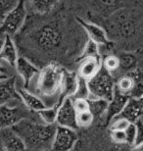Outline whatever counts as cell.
I'll return each instance as SVG.
<instances>
[{
	"label": "cell",
	"mask_w": 143,
	"mask_h": 151,
	"mask_svg": "<svg viewBox=\"0 0 143 151\" xmlns=\"http://www.w3.org/2000/svg\"><path fill=\"white\" fill-rule=\"evenodd\" d=\"M57 126L56 123H36L27 118L12 128L25 141L27 149L45 150L52 149Z\"/></svg>",
	"instance_id": "cell-1"
},
{
	"label": "cell",
	"mask_w": 143,
	"mask_h": 151,
	"mask_svg": "<svg viewBox=\"0 0 143 151\" xmlns=\"http://www.w3.org/2000/svg\"><path fill=\"white\" fill-rule=\"evenodd\" d=\"M141 25L142 18L136 11L130 9H118L109 16L107 32L109 37L129 40L138 35Z\"/></svg>",
	"instance_id": "cell-2"
},
{
	"label": "cell",
	"mask_w": 143,
	"mask_h": 151,
	"mask_svg": "<svg viewBox=\"0 0 143 151\" xmlns=\"http://www.w3.org/2000/svg\"><path fill=\"white\" fill-rule=\"evenodd\" d=\"M66 73L65 69L55 64H49L44 67L32 80L35 81L34 91L36 94L48 98L55 97L60 94L61 97L65 98L64 88Z\"/></svg>",
	"instance_id": "cell-3"
},
{
	"label": "cell",
	"mask_w": 143,
	"mask_h": 151,
	"mask_svg": "<svg viewBox=\"0 0 143 151\" xmlns=\"http://www.w3.org/2000/svg\"><path fill=\"white\" fill-rule=\"evenodd\" d=\"M117 81L112 73L103 67L88 80L90 96L89 98H102L110 101L114 96Z\"/></svg>",
	"instance_id": "cell-4"
},
{
	"label": "cell",
	"mask_w": 143,
	"mask_h": 151,
	"mask_svg": "<svg viewBox=\"0 0 143 151\" xmlns=\"http://www.w3.org/2000/svg\"><path fill=\"white\" fill-rule=\"evenodd\" d=\"M33 39L41 51L52 53L62 45L63 35L59 27L54 23H50L39 27L33 34Z\"/></svg>",
	"instance_id": "cell-5"
},
{
	"label": "cell",
	"mask_w": 143,
	"mask_h": 151,
	"mask_svg": "<svg viewBox=\"0 0 143 151\" xmlns=\"http://www.w3.org/2000/svg\"><path fill=\"white\" fill-rule=\"evenodd\" d=\"M27 18V2L20 0L13 9L2 16L1 32L13 35L22 29Z\"/></svg>",
	"instance_id": "cell-6"
},
{
	"label": "cell",
	"mask_w": 143,
	"mask_h": 151,
	"mask_svg": "<svg viewBox=\"0 0 143 151\" xmlns=\"http://www.w3.org/2000/svg\"><path fill=\"white\" fill-rule=\"evenodd\" d=\"M77 115L78 112L74 105V99L72 96H66L59 106L56 119L57 125L78 129Z\"/></svg>",
	"instance_id": "cell-7"
},
{
	"label": "cell",
	"mask_w": 143,
	"mask_h": 151,
	"mask_svg": "<svg viewBox=\"0 0 143 151\" xmlns=\"http://www.w3.org/2000/svg\"><path fill=\"white\" fill-rule=\"evenodd\" d=\"M77 129L68 127L57 126L55 137H54L52 149L57 151L72 150L78 139Z\"/></svg>",
	"instance_id": "cell-8"
},
{
	"label": "cell",
	"mask_w": 143,
	"mask_h": 151,
	"mask_svg": "<svg viewBox=\"0 0 143 151\" xmlns=\"http://www.w3.org/2000/svg\"><path fill=\"white\" fill-rule=\"evenodd\" d=\"M27 112L19 106L12 104H1L0 108V127L10 128L24 119H27Z\"/></svg>",
	"instance_id": "cell-9"
},
{
	"label": "cell",
	"mask_w": 143,
	"mask_h": 151,
	"mask_svg": "<svg viewBox=\"0 0 143 151\" xmlns=\"http://www.w3.org/2000/svg\"><path fill=\"white\" fill-rule=\"evenodd\" d=\"M0 145L2 151H22L27 149L25 141L12 127L1 129Z\"/></svg>",
	"instance_id": "cell-10"
},
{
	"label": "cell",
	"mask_w": 143,
	"mask_h": 151,
	"mask_svg": "<svg viewBox=\"0 0 143 151\" xmlns=\"http://www.w3.org/2000/svg\"><path fill=\"white\" fill-rule=\"evenodd\" d=\"M77 21L81 28L84 29V32H86L88 38L92 39L100 46H110L113 43V41L109 37L107 31L104 28H102L95 23L86 22L81 19H78Z\"/></svg>",
	"instance_id": "cell-11"
},
{
	"label": "cell",
	"mask_w": 143,
	"mask_h": 151,
	"mask_svg": "<svg viewBox=\"0 0 143 151\" xmlns=\"http://www.w3.org/2000/svg\"><path fill=\"white\" fill-rule=\"evenodd\" d=\"M129 99L130 95L123 93L118 88H116L113 98L109 101L107 114H106V123L109 124L112 119H114L115 117L119 116L123 112L124 108L126 107V105L129 101Z\"/></svg>",
	"instance_id": "cell-12"
},
{
	"label": "cell",
	"mask_w": 143,
	"mask_h": 151,
	"mask_svg": "<svg viewBox=\"0 0 143 151\" xmlns=\"http://www.w3.org/2000/svg\"><path fill=\"white\" fill-rule=\"evenodd\" d=\"M16 71L18 75L22 78L24 86L28 87L29 86L30 81H32L36 75L39 73V69L30 62L29 59L25 58V57H19L16 64Z\"/></svg>",
	"instance_id": "cell-13"
},
{
	"label": "cell",
	"mask_w": 143,
	"mask_h": 151,
	"mask_svg": "<svg viewBox=\"0 0 143 151\" xmlns=\"http://www.w3.org/2000/svg\"><path fill=\"white\" fill-rule=\"evenodd\" d=\"M0 56L1 60L13 67H16L18 61V52L15 45L12 35L2 34V42H1V50H0Z\"/></svg>",
	"instance_id": "cell-14"
},
{
	"label": "cell",
	"mask_w": 143,
	"mask_h": 151,
	"mask_svg": "<svg viewBox=\"0 0 143 151\" xmlns=\"http://www.w3.org/2000/svg\"><path fill=\"white\" fill-rule=\"evenodd\" d=\"M27 87H18V92L22 99V103L25 104V106L33 112H38L44 108L47 107V104L43 101V99L29 89H26Z\"/></svg>",
	"instance_id": "cell-15"
},
{
	"label": "cell",
	"mask_w": 143,
	"mask_h": 151,
	"mask_svg": "<svg viewBox=\"0 0 143 151\" xmlns=\"http://www.w3.org/2000/svg\"><path fill=\"white\" fill-rule=\"evenodd\" d=\"M1 104H11L16 99L22 100L16 87V81L14 77L1 80Z\"/></svg>",
	"instance_id": "cell-16"
},
{
	"label": "cell",
	"mask_w": 143,
	"mask_h": 151,
	"mask_svg": "<svg viewBox=\"0 0 143 151\" xmlns=\"http://www.w3.org/2000/svg\"><path fill=\"white\" fill-rule=\"evenodd\" d=\"M141 99H136L130 97L129 101L127 102L126 107L124 108L123 112L119 116H121L129 120L130 123H135L139 120L143 115V104Z\"/></svg>",
	"instance_id": "cell-17"
},
{
	"label": "cell",
	"mask_w": 143,
	"mask_h": 151,
	"mask_svg": "<svg viewBox=\"0 0 143 151\" xmlns=\"http://www.w3.org/2000/svg\"><path fill=\"white\" fill-rule=\"evenodd\" d=\"M102 67V58L98 57H89L80 62L78 66V75L89 80L95 75Z\"/></svg>",
	"instance_id": "cell-18"
},
{
	"label": "cell",
	"mask_w": 143,
	"mask_h": 151,
	"mask_svg": "<svg viewBox=\"0 0 143 151\" xmlns=\"http://www.w3.org/2000/svg\"><path fill=\"white\" fill-rule=\"evenodd\" d=\"M118 56L120 58V69H119L118 72H120L123 75L132 73L135 69L138 68L137 58H136L134 54L129 52H121Z\"/></svg>",
	"instance_id": "cell-19"
},
{
	"label": "cell",
	"mask_w": 143,
	"mask_h": 151,
	"mask_svg": "<svg viewBox=\"0 0 143 151\" xmlns=\"http://www.w3.org/2000/svg\"><path fill=\"white\" fill-rule=\"evenodd\" d=\"M28 2L34 13L44 15L55 7L58 0H28Z\"/></svg>",
	"instance_id": "cell-20"
},
{
	"label": "cell",
	"mask_w": 143,
	"mask_h": 151,
	"mask_svg": "<svg viewBox=\"0 0 143 151\" xmlns=\"http://www.w3.org/2000/svg\"><path fill=\"white\" fill-rule=\"evenodd\" d=\"M90 111L93 113L94 117L102 118L104 117L106 120V114H107L109 100L102 98H89Z\"/></svg>",
	"instance_id": "cell-21"
},
{
	"label": "cell",
	"mask_w": 143,
	"mask_h": 151,
	"mask_svg": "<svg viewBox=\"0 0 143 151\" xmlns=\"http://www.w3.org/2000/svg\"><path fill=\"white\" fill-rule=\"evenodd\" d=\"M63 99H60L59 102H57L53 106H47L46 108H44V109L36 112L38 114L39 119H41L42 122L45 124H55L56 119H57L58 110H59V106H60L61 102L63 101Z\"/></svg>",
	"instance_id": "cell-22"
},
{
	"label": "cell",
	"mask_w": 143,
	"mask_h": 151,
	"mask_svg": "<svg viewBox=\"0 0 143 151\" xmlns=\"http://www.w3.org/2000/svg\"><path fill=\"white\" fill-rule=\"evenodd\" d=\"M129 74L134 78V86H133L132 91L130 93V97L136 98V99H142L143 97V70L140 68H137Z\"/></svg>",
	"instance_id": "cell-23"
},
{
	"label": "cell",
	"mask_w": 143,
	"mask_h": 151,
	"mask_svg": "<svg viewBox=\"0 0 143 151\" xmlns=\"http://www.w3.org/2000/svg\"><path fill=\"white\" fill-rule=\"evenodd\" d=\"M99 46L100 45L98 43H96L92 39L88 38V40L86 41V45H84L83 51H81L80 55L78 57L77 61L80 62V61H83V59L89 58V57H98V58H102L101 55H100Z\"/></svg>",
	"instance_id": "cell-24"
},
{
	"label": "cell",
	"mask_w": 143,
	"mask_h": 151,
	"mask_svg": "<svg viewBox=\"0 0 143 151\" xmlns=\"http://www.w3.org/2000/svg\"><path fill=\"white\" fill-rule=\"evenodd\" d=\"M74 99L77 98H86L89 99L90 96V90L89 86H88V80L86 78L81 77L78 74V81H77V87H75V92L71 95Z\"/></svg>",
	"instance_id": "cell-25"
},
{
	"label": "cell",
	"mask_w": 143,
	"mask_h": 151,
	"mask_svg": "<svg viewBox=\"0 0 143 151\" xmlns=\"http://www.w3.org/2000/svg\"><path fill=\"white\" fill-rule=\"evenodd\" d=\"M133 86H134V78L130 74L123 75L120 77L117 81V84H116V88L129 95L132 93Z\"/></svg>",
	"instance_id": "cell-26"
},
{
	"label": "cell",
	"mask_w": 143,
	"mask_h": 151,
	"mask_svg": "<svg viewBox=\"0 0 143 151\" xmlns=\"http://www.w3.org/2000/svg\"><path fill=\"white\" fill-rule=\"evenodd\" d=\"M102 66L110 73H117L120 69V58L118 55L108 54L102 57Z\"/></svg>",
	"instance_id": "cell-27"
},
{
	"label": "cell",
	"mask_w": 143,
	"mask_h": 151,
	"mask_svg": "<svg viewBox=\"0 0 143 151\" xmlns=\"http://www.w3.org/2000/svg\"><path fill=\"white\" fill-rule=\"evenodd\" d=\"M119 0H95L96 7L100 11L105 14H109V16L118 10Z\"/></svg>",
	"instance_id": "cell-28"
},
{
	"label": "cell",
	"mask_w": 143,
	"mask_h": 151,
	"mask_svg": "<svg viewBox=\"0 0 143 151\" xmlns=\"http://www.w3.org/2000/svg\"><path fill=\"white\" fill-rule=\"evenodd\" d=\"M95 117L90 110L78 112L77 115V123L78 128H88L93 124Z\"/></svg>",
	"instance_id": "cell-29"
},
{
	"label": "cell",
	"mask_w": 143,
	"mask_h": 151,
	"mask_svg": "<svg viewBox=\"0 0 143 151\" xmlns=\"http://www.w3.org/2000/svg\"><path fill=\"white\" fill-rule=\"evenodd\" d=\"M130 125V122L126 118L121 116H117L111 120L109 123V129L110 131H126L127 127Z\"/></svg>",
	"instance_id": "cell-30"
},
{
	"label": "cell",
	"mask_w": 143,
	"mask_h": 151,
	"mask_svg": "<svg viewBox=\"0 0 143 151\" xmlns=\"http://www.w3.org/2000/svg\"><path fill=\"white\" fill-rule=\"evenodd\" d=\"M136 126V139L135 144L132 147L133 149H137L138 147L143 145V120L141 118L134 123Z\"/></svg>",
	"instance_id": "cell-31"
},
{
	"label": "cell",
	"mask_w": 143,
	"mask_h": 151,
	"mask_svg": "<svg viewBox=\"0 0 143 151\" xmlns=\"http://www.w3.org/2000/svg\"><path fill=\"white\" fill-rule=\"evenodd\" d=\"M126 143L132 147L134 146L136 139V126L134 123H130V125L126 129Z\"/></svg>",
	"instance_id": "cell-32"
},
{
	"label": "cell",
	"mask_w": 143,
	"mask_h": 151,
	"mask_svg": "<svg viewBox=\"0 0 143 151\" xmlns=\"http://www.w3.org/2000/svg\"><path fill=\"white\" fill-rule=\"evenodd\" d=\"M111 139L117 144H127L126 131H110Z\"/></svg>",
	"instance_id": "cell-33"
},
{
	"label": "cell",
	"mask_w": 143,
	"mask_h": 151,
	"mask_svg": "<svg viewBox=\"0 0 143 151\" xmlns=\"http://www.w3.org/2000/svg\"><path fill=\"white\" fill-rule=\"evenodd\" d=\"M73 99H74V98H73ZM74 105H75V110H77L78 113L90 110L89 99H86V98L74 99Z\"/></svg>",
	"instance_id": "cell-34"
},
{
	"label": "cell",
	"mask_w": 143,
	"mask_h": 151,
	"mask_svg": "<svg viewBox=\"0 0 143 151\" xmlns=\"http://www.w3.org/2000/svg\"><path fill=\"white\" fill-rule=\"evenodd\" d=\"M141 100H142V101H143V97H142V99H141Z\"/></svg>",
	"instance_id": "cell-35"
}]
</instances>
